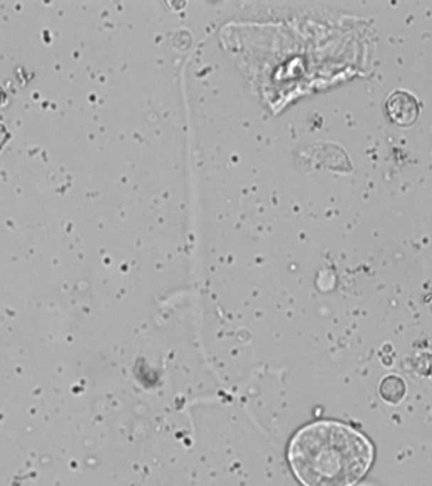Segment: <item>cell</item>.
I'll list each match as a JSON object with an SVG mask.
<instances>
[{
    "label": "cell",
    "instance_id": "obj_1",
    "mask_svg": "<svg viewBox=\"0 0 432 486\" xmlns=\"http://www.w3.org/2000/svg\"><path fill=\"white\" fill-rule=\"evenodd\" d=\"M288 461L303 486H352L369 469L373 447L349 426L318 422L296 433Z\"/></svg>",
    "mask_w": 432,
    "mask_h": 486
},
{
    "label": "cell",
    "instance_id": "obj_2",
    "mask_svg": "<svg viewBox=\"0 0 432 486\" xmlns=\"http://www.w3.org/2000/svg\"><path fill=\"white\" fill-rule=\"evenodd\" d=\"M387 113L391 120L401 127L412 126L420 115V105L412 94L398 92L391 94L386 104Z\"/></svg>",
    "mask_w": 432,
    "mask_h": 486
},
{
    "label": "cell",
    "instance_id": "obj_3",
    "mask_svg": "<svg viewBox=\"0 0 432 486\" xmlns=\"http://www.w3.org/2000/svg\"><path fill=\"white\" fill-rule=\"evenodd\" d=\"M379 394H381L382 399L387 403L392 406L399 404L404 401V395H406V384L402 379L398 378L396 375H389L382 380L381 385H379Z\"/></svg>",
    "mask_w": 432,
    "mask_h": 486
}]
</instances>
